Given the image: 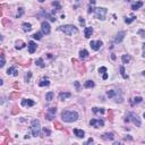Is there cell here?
<instances>
[{
    "label": "cell",
    "instance_id": "obj_13",
    "mask_svg": "<svg viewBox=\"0 0 145 145\" xmlns=\"http://www.w3.org/2000/svg\"><path fill=\"white\" fill-rule=\"evenodd\" d=\"M73 132H74V134H75L76 137H78V138H83V137L85 136V132H84V130H82V129H77V128H75Z\"/></svg>",
    "mask_w": 145,
    "mask_h": 145
},
{
    "label": "cell",
    "instance_id": "obj_3",
    "mask_svg": "<svg viewBox=\"0 0 145 145\" xmlns=\"http://www.w3.org/2000/svg\"><path fill=\"white\" fill-rule=\"evenodd\" d=\"M60 31H63L66 35H73V34H76L78 30H77V27L74 25H63V26H60V28H59Z\"/></svg>",
    "mask_w": 145,
    "mask_h": 145
},
{
    "label": "cell",
    "instance_id": "obj_20",
    "mask_svg": "<svg viewBox=\"0 0 145 145\" xmlns=\"http://www.w3.org/2000/svg\"><path fill=\"white\" fill-rule=\"evenodd\" d=\"M107 96L108 98H110V99H112V98H117V91H114V90H110V91H108Z\"/></svg>",
    "mask_w": 145,
    "mask_h": 145
},
{
    "label": "cell",
    "instance_id": "obj_48",
    "mask_svg": "<svg viewBox=\"0 0 145 145\" xmlns=\"http://www.w3.org/2000/svg\"><path fill=\"white\" fill-rule=\"evenodd\" d=\"M143 117H144V118H145V112H144V114H143Z\"/></svg>",
    "mask_w": 145,
    "mask_h": 145
},
{
    "label": "cell",
    "instance_id": "obj_31",
    "mask_svg": "<svg viewBox=\"0 0 145 145\" xmlns=\"http://www.w3.org/2000/svg\"><path fill=\"white\" fill-rule=\"evenodd\" d=\"M135 19H136V17H135V16H130L129 18H127V17H126V19H125V22H126L127 24H130V23H132V22H134Z\"/></svg>",
    "mask_w": 145,
    "mask_h": 145
},
{
    "label": "cell",
    "instance_id": "obj_19",
    "mask_svg": "<svg viewBox=\"0 0 145 145\" xmlns=\"http://www.w3.org/2000/svg\"><path fill=\"white\" fill-rule=\"evenodd\" d=\"M141 7H143V2H142V1H137V2H135V4L132 5V9L133 10H137Z\"/></svg>",
    "mask_w": 145,
    "mask_h": 145
},
{
    "label": "cell",
    "instance_id": "obj_26",
    "mask_svg": "<svg viewBox=\"0 0 145 145\" xmlns=\"http://www.w3.org/2000/svg\"><path fill=\"white\" fill-rule=\"evenodd\" d=\"M121 60H122V63H128L129 61H130V56L124 55V56L121 57Z\"/></svg>",
    "mask_w": 145,
    "mask_h": 145
},
{
    "label": "cell",
    "instance_id": "obj_33",
    "mask_svg": "<svg viewBox=\"0 0 145 145\" xmlns=\"http://www.w3.org/2000/svg\"><path fill=\"white\" fill-rule=\"evenodd\" d=\"M99 73H101V74L107 73V67H100V68H99Z\"/></svg>",
    "mask_w": 145,
    "mask_h": 145
},
{
    "label": "cell",
    "instance_id": "obj_37",
    "mask_svg": "<svg viewBox=\"0 0 145 145\" xmlns=\"http://www.w3.org/2000/svg\"><path fill=\"white\" fill-rule=\"evenodd\" d=\"M23 13H24V9H23V8H19V12L17 13V18H18V17H20V16L23 15Z\"/></svg>",
    "mask_w": 145,
    "mask_h": 145
},
{
    "label": "cell",
    "instance_id": "obj_47",
    "mask_svg": "<svg viewBox=\"0 0 145 145\" xmlns=\"http://www.w3.org/2000/svg\"><path fill=\"white\" fill-rule=\"evenodd\" d=\"M142 74H143V75L145 76V70H144V71H143V73H142Z\"/></svg>",
    "mask_w": 145,
    "mask_h": 145
},
{
    "label": "cell",
    "instance_id": "obj_5",
    "mask_svg": "<svg viewBox=\"0 0 145 145\" xmlns=\"http://www.w3.org/2000/svg\"><path fill=\"white\" fill-rule=\"evenodd\" d=\"M125 121H133L134 122V125H136V127H141V119L138 118V116L136 114H134V112H130V114H128V116L126 117V119Z\"/></svg>",
    "mask_w": 145,
    "mask_h": 145
},
{
    "label": "cell",
    "instance_id": "obj_23",
    "mask_svg": "<svg viewBox=\"0 0 145 145\" xmlns=\"http://www.w3.org/2000/svg\"><path fill=\"white\" fill-rule=\"evenodd\" d=\"M94 82L93 81H86L85 82V84H84V87L85 88H92V87H94Z\"/></svg>",
    "mask_w": 145,
    "mask_h": 145
},
{
    "label": "cell",
    "instance_id": "obj_7",
    "mask_svg": "<svg viewBox=\"0 0 145 145\" xmlns=\"http://www.w3.org/2000/svg\"><path fill=\"white\" fill-rule=\"evenodd\" d=\"M90 45H91V48L94 51H98V50H100V48L103 45V42L100 41V40H99V41H91Z\"/></svg>",
    "mask_w": 145,
    "mask_h": 145
},
{
    "label": "cell",
    "instance_id": "obj_39",
    "mask_svg": "<svg viewBox=\"0 0 145 145\" xmlns=\"http://www.w3.org/2000/svg\"><path fill=\"white\" fill-rule=\"evenodd\" d=\"M94 10H95V8H93L92 6H90V8H88V10H87V13H88V14L94 13Z\"/></svg>",
    "mask_w": 145,
    "mask_h": 145
},
{
    "label": "cell",
    "instance_id": "obj_45",
    "mask_svg": "<svg viewBox=\"0 0 145 145\" xmlns=\"http://www.w3.org/2000/svg\"><path fill=\"white\" fill-rule=\"evenodd\" d=\"M92 142H93V138H90L87 142H86V144H90V143H92Z\"/></svg>",
    "mask_w": 145,
    "mask_h": 145
},
{
    "label": "cell",
    "instance_id": "obj_28",
    "mask_svg": "<svg viewBox=\"0 0 145 145\" xmlns=\"http://www.w3.org/2000/svg\"><path fill=\"white\" fill-rule=\"evenodd\" d=\"M143 101V99L141 98V96H135L134 99H133V104H138L141 102Z\"/></svg>",
    "mask_w": 145,
    "mask_h": 145
},
{
    "label": "cell",
    "instance_id": "obj_30",
    "mask_svg": "<svg viewBox=\"0 0 145 145\" xmlns=\"http://www.w3.org/2000/svg\"><path fill=\"white\" fill-rule=\"evenodd\" d=\"M119 69H120V73H121V76H122L125 79H127V78H128V76H127L126 73H125V67H124V66H120Z\"/></svg>",
    "mask_w": 145,
    "mask_h": 145
},
{
    "label": "cell",
    "instance_id": "obj_9",
    "mask_svg": "<svg viewBox=\"0 0 145 145\" xmlns=\"http://www.w3.org/2000/svg\"><path fill=\"white\" fill-rule=\"evenodd\" d=\"M41 30L43 32V34H49L51 32V28H50V24L45 20V22H42L41 24Z\"/></svg>",
    "mask_w": 145,
    "mask_h": 145
},
{
    "label": "cell",
    "instance_id": "obj_2",
    "mask_svg": "<svg viewBox=\"0 0 145 145\" xmlns=\"http://www.w3.org/2000/svg\"><path fill=\"white\" fill-rule=\"evenodd\" d=\"M31 130L33 136H40L41 134V125H40V121L38 119H33L31 122Z\"/></svg>",
    "mask_w": 145,
    "mask_h": 145
},
{
    "label": "cell",
    "instance_id": "obj_34",
    "mask_svg": "<svg viewBox=\"0 0 145 145\" xmlns=\"http://www.w3.org/2000/svg\"><path fill=\"white\" fill-rule=\"evenodd\" d=\"M43 134H44V135H47V136H50L51 132L48 129V128H43Z\"/></svg>",
    "mask_w": 145,
    "mask_h": 145
},
{
    "label": "cell",
    "instance_id": "obj_16",
    "mask_svg": "<svg viewBox=\"0 0 145 145\" xmlns=\"http://www.w3.org/2000/svg\"><path fill=\"white\" fill-rule=\"evenodd\" d=\"M39 85L41 86V87H44V86H49L50 85V82H49V79L48 78H42L41 81H40V83H39Z\"/></svg>",
    "mask_w": 145,
    "mask_h": 145
},
{
    "label": "cell",
    "instance_id": "obj_35",
    "mask_svg": "<svg viewBox=\"0 0 145 145\" xmlns=\"http://www.w3.org/2000/svg\"><path fill=\"white\" fill-rule=\"evenodd\" d=\"M31 76H32V73H31V71H28V74L25 76V81H26V82H30V78H31Z\"/></svg>",
    "mask_w": 145,
    "mask_h": 145
},
{
    "label": "cell",
    "instance_id": "obj_4",
    "mask_svg": "<svg viewBox=\"0 0 145 145\" xmlns=\"http://www.w3.org/2000/svg\"><path fill=\"white\" fill-rule=\"evenodd\" d=\"M94 13H95V17L98 19L104 20V19H106V16H107L108 10L106 8H103V7H98V8H95Z\"/></svg>",
    "mask_w": 145,
    "mask_h": 145
},
{
    "label": "cell",
    "instance_id": "obj_18",
    "mask_svg": "<svg viewBox=\"0 0 145 145\" xmlns=\"http://www.w3.org/2000/svg\"><path fill=\"white\" fill-rule=\"evenodd\" d=\"M7 74H8V75L17 76V75H18V71L16 70V68H15V67H10V68H8V69H7Z\"/></svg>",
    "mask_w": 145,
    "mask_h": 145
},
{
    "label": "cell",
    "instance_id": "obj_14",
    "mask_svg": "<svg viewBox=\"0 0 145 145\" xmlns=\"http://www.w3.org/2000/svg\"><path fill=\"white\" fill-rule=\"evenodd\" d=\"M70 96H71V93H69V92H61L59 94V99L61 101H63V100H66L67 98H70Z\"/></svg>",
    "mask_w": 145,
    "mask_h": 145
},
{
    "label": "cell",
    "instance_id": "obj_46",
    "mask_svg": "<svg viewBox=\"0 0 145 145\" xmlns=\"http://www.w3.org/2000/svg\"><path fill=\"white\" fill-rule=\"evenodd\" d=\"M44 0H39V2H43Z\"/></svg>",
    "mask_w": 145,
    "mask_h": 145
},
{
    "label": "cell",
    "instance_id": "obj_29",
    "mask_svg": "<svg viewBox=\"0 0 145 145\" xmlns=\"http://www.w3.org/2000/svg\"><path fill=\"white\" fill-rule=\"evenodd\" d=\"M42 35H43V32H36V33L33 35V38L35 39V40H41V39H42Z\"/></svg>",
    "mask_w": 145,
    "mask_h": 145
},
{
    "label": "cell",
    "instance_id": "obj_41",
    "mask_svg": "<svg viewBox=\"0 0 145 145\" xmlns=\"http://www.w3.org/2000/svg\"><path fill=\"white\" fill-rule=\"evenodd\" d=\"M74 84H75V87L77 88V91H79V90H81V86H79V83H78V82H75V83H74Z\"/></svg>",
    "mask_w": 145,
    "mask_h": 145
},
{
    "label": "cell",
    "instance_id": "obj_25",
    "mask_svg": "<svg viewBox=\"0 0 145 145\" xmlns=\"http://www.w3.org/2000/svg\"><path fill=\"white\" fill-rule=\"evenodd\" d=\"M92 111L94 112V114H104V109L103 108H93L92 109Z\"/></svg>",
    "mask_w": 145,
    "mask_h": 145
},
{
    "label": "cell",
    "instance_id": "obj_22",
    "mask_svg": "<svg viewBox=\"0 0 145 145\" xmlns=\"http://www.w3.org/2000/svg\"><path fill=\"white\" fill-rule=\"evenodd\" d=\"M53 98H55V93H53V92H48V93L45 94V100H47V101H52Z\"/></svg>",
    "mask_w": 145,
    "mask_h": 145
},
{
    "label": "cell",
    "instance_id": "obj_1",
    "mask_svg": "<svg viewBox=\"0 0 145 145\" xmlns=\"http://www.w3.org/2000/svg\"><path fill=\"white\" fill-rule=\"evenodd\" d=\"M61 119L65 122H74L78 119V114L76 111H70V110H65L61 112Z\"/></svg>",
    "mask_w": 145,
    "mask_h": 145
},
{
    "label": "cell",
    "instance_id": "obj_8",
    "mask_svg": "<svg viewBox=\"0 0 145 145\" xmlns=\"http://www.w3.org/2000/svg\"><path fill=\"white\" fill-rule=\"evenodd\" d=\"M57 112V109L56 108H49L48 109V112L45 114V117H47V119L48 120H52L55 118V114Z\"/></svg>",
    "mask_w": 145,
    "mask_h": 145
},
{
    "label": "cell",
    "instance_id": "obj_6",
    "mask_svg": "<svg viewBox=\"0 0 145 145\" xmlns=\"http://www.w3.org/2000/svg\"><path fill=\"white\" fill-rule=\"evenodd\" d=\"M90 125L95 127V128H100V127L104 126V121L102 119H92L90 121Z\"/></svg>",
    "mask_w": 145,
    "mask_h": 145
},
{
    "label": "cell",
    "instance_id": "obj_17",
    "mask_svg": "<svg viewBox=\"0 0 145 145\" xmlns=\"http://www.w3.org/2000/svg\"><path fill=\"white\" fill-rule=\"evenodd\" d=\"M102 138L104 139V141H112L114 138V136L112 133H107V134L102 135Z\"/></svg>",
    "mask_w": 145,
    "mask_h": 145
},
{
    "label": "cell",
    "instance_id": "obj_38",
    "mask_svg": "<svg viewBox=\"0 0 145 145\" xmlns=\"http://www.w3.org/2000/svg\"><path fill=\"white\" fill-rule=\"evenodd\" d=\"M137 33H138L139 35H142V38H145V32L143 31V30H139V31L137 32Z\"/></svg>",
    "mask_w": 145,
    "mask_h": 145
},
{
    "label": "cell",
    "instance_id": "obj_32",
    "mask_svg": "<svg viewBox=\"0 0 145 145\" xmlns=\"http://www.w3.org/2000/svg\"><path fill=\"white\" fill-rule=\"evenodd\" d=\"M24 47H25V44L23 43V42H20V41L16 43V49H22V48H24Z\"/></svg>",
    "mask_w": 145,
    "mask_h": 145
},
{
    "label": "cell",
    "instance_id": "obj_36",
    "mask_svg": "<svg viewBox=\"0 0 145 145\" xmlns=\"http://www.w3.org/2000/svg\"><path fill=\"white\" fill-rule=\"evenodd\" d=\"M5 66V57L4 55H1V63H0V67H4Z\"/></svg>",
    "mask_w": 145,
    "mask_h": 145
},
{
    "label": "cell",
    "instance_id": "obj_10",
    "mask_svg": "<svg viewBox=\"0 0 145 145\" xmlns=\"http://www.w3.org/2000/svg\"><path fill=\"white\" fill-rule=\"evenodd\" d=\"M125 35H126V32H125V31L119 32V33L116 35V38H114V43H120V42L124 40Z\"/></svg>",
    "mask_w": 145,
    "mask_h": 145
},
{
    "label": "cell",
    "instance_id": "obj_27",
    "mask_svg": "<svg viewBox=\"0 0 145 145\" xmlns=\"http://www.w3.org/2000/svg\"><path fill=\"white\" fill-rule=\"evenodd\" d=\"M35 63H36V66H39V67H41V68H43V67H45V65H44V63H43V59H42V58H39L38 60L35 61Z\"/></svg>",
    "mask_w": 145,
    "mask_h": 145
},
{
    "label": "cell",
    "instance_id": "obj_40",
    "mask_svg": "<svg viewBox=\"0 0 145 145\" xmlns=\"http://www.w3.org/2000/svg\"><path fill=\"white\" fill-rule=\"evenodd\" d=\"M52 5L53 6L57 7V9H60V5H59V2H57V1H55V2H52Z\"/></svg>",
    "mask_w": 145,
    "mask_h": 145
},
{
    "label": "cell",
    "instance_id": "obj_21",
    "mask_svg": "<svg viewBox=\"0 0 145 145\" xmlns=\"http://www.w3.org/2000/svg\"><path fill=\"white\" fill-rule=\"evenodd\" d=\"M32 30V25L30 23H23V31L24 32H30Z\"/></svg>",
    "mask_w": 145,
    "mask_h": 145
},
{
    "label": "cell",
    "instance_id": "obj_12",
    "mask_svg": "<svg viewBox=\"0 0 145 145\" xmlns=\"http://www.w3.org/2000/svg\"><path fill=\"white\" fill-rule=\"evenodd\" d=\"M35 104V102L33 100H30V99H24L22 100V106L23 107H33Z\"/></svg>",
    "mask_w": 145,
    "mask_h": 145
},
{
    "label": "cell",
    "instance_id": "obj_43",
    "mask_svg": "<svg viewBox=\"0 0 145 145\" xmlns=\"http://www.w3.org/2000/svg\"><path fill=\"white\" fill-rule=\"evenodd\" d=\"M79 23H81V24H83V25H84V24H85V20H84V19H83L82 17H79Z\"/></svg>",
    "mask_w": 145,
    "mask_h": 145
},
{
    "label": "cell",
    "instance_id": "obj_15",
    "mask_svg": "<svg viewBox=\"0 0 145 145\" xmlns=\"http://www.w3.org/2000/svg\"><path fill=\"white\" fill-rule=\"evenodd\" d=\"M92 33H93V28H92V27H85V32H84L85 38L90 39L91 38V35H92Z\"/></svg>",
    "mask_w": 145,
    "mask_h": 145
},
{
    "label": "cell",
    "instance_id": "obj_24",
    "mask_svg": "<svg viewBox=\"0 0 145 145\" xmlns=\"http://www.w3.org/2000/svg\"><path fill=\"white\" fill-rule=\"evenodd\" d=\"M88 56V51L85 50V49H83V50L79 51V57L82 58V59H84V58H86Z\"/></svg>",
    "mask_w": 145,
    "mask_h": 145
},
{
    "label": "cell",
    "instance_id": "obj_49",
    "mask_svg": "<svg viewBox=\"0 0 145 145\" xmlns=\"http://www.w3.org/2000/svg\"><path fill=\"white\" fill-rule=\"evenodd\" d=\"M126 1H128V0H126Z\"/></svg>",
    "mask_w": 145,
    "mask_h": 145
},
{
    "label": "cell",
    "instance_id": "obj_42",
    "mask_svg": "<svg viewBox=\"0 0 145 145\" xmlns=\"http://www.w3.org/2000/svg\"><path fill=\"white\" fill-rule=\"evenodd\" d=\"M102 78H103L104 81H106V79H108V74H107V73H104V74H103V76H102Z\"/></svg>",
    "mask_w": 145,
    "mask_h": 145
},
{
    "label": "cell",
    "instance_id": "obj_11",
    "mask_svg": "<svg viewBox=\"0 0 145 145\" xmlns=\"http://www.w3.org/2000/svg\"><path fill=\"white\" fill-rule=\"evenodd\" d=\"M27 47H28V52L30 53H34L36 51V48H38V45H36V43L34 41H30Z\"/></svg>",
    "mask_w": 145,
    "mask_h": 145
},
{
    "label": "cell",
    "instance_id": "obj_44",
    "mask_svg": "<svg viewBox=\"0 0 145 145\" xmlns=\"http://www.w3.org/2000/svg\"><path fill=\"white\" fill-rule=\"evenodd\" d=\"M143 57L145 58V43L143 44Z\"/></svg>",
    "mask_w": 145,
    "mask_h": 145
}]
</instances>
